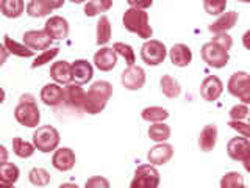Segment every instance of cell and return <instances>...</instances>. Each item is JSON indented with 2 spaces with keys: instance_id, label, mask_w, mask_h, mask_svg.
Listing matches in <instances>:
<instances>
[{
  "instance_id": "cell-1",
  "label": "cell",
  "mask_w": 250,
  "mask_h": 188,
  "mask_svg": "<svg viewBox=\"0 0 250 188\" xmlns=\"http://www.w3.org/2000/svg\"><path fill=\"white\" fill-rule=\"evenodd\" d=\"M111 94H113V85L109 82L99 80L96 83H92L88 93H86L83 112H86L88 115H99L100 112H104Z\"/></svg>"
},
{
  "instance_id": "cell-2",
  "label": "cell",
  "mask_w": 250,
  "mask_h": 188,
  "mask_svg": "<svg viewBox=\"0 0 250 188\" xmlns=\"http://www.w3.org/2000/svg\"><path fill=\"white\" fill-rule=\"evenodd\" d=\"M122 24L125 30H128L130 33H135L143 39H150L153 35V30L148 22V13L146 10H139V8H128L124 13Z\"/></svg>"
},
{
  "instance_id": "cell-3",
  "label": "cell",
  "mask_w": 250,
  "mask_h": 188,
  "mask_svg": "<svg viewBox=\"0 0 250 188\" xmlns=\"http://www.w3.org/2000/svg\"><path fill=\"white\" fill-rule=\"evenodd\" d=\"M14 118L23 127H38L39 121H41V112H39L38 104L31 94L22 96L19 104L14 108Z\"/></svg>"
},
{
  "instance_id": "cell-4",
  "label": "cell",
  "mask_w": 250,
  "mask_h": 188,
  "mask_svg": "<svg viewBox=\"0 0 250 188\" xmlns=\"http://www.w3.org/2000/svg\"><path fill=\"white\" fill-rule=\"evenodd\" d=\"M60 132L52 125H41L33 133V144L42 154H49L57 151L60 144Z\"/></svg>"
},
{
  "instance_id": "cell-5",
  "label": "cell",
  "mask_w": 250,
  "mask_h": 188,
  "mask_svg": "<svg viewBox=\"0 0 250 188\" xmlns=\"http://www.w3.org/2000/svg\"><path fill=\"white\" fill-rule=\"evenodd\" d=\"M227 90L231 96L242 100V104L250 105V75L247 72L244 70L234 72L227 83Z\"/></svg>"
},
{
  "instance_id": "cell-6",
  "label": "cell",
  "mask_w": 250,
  "mask_h": 188,
  "mask_svg": "<svg viewBox=\"0 0 250 188\" xmlns=\"http://www.w3.org/2000/svg\"><path fill=\"white\" fill-rule=\"evenodd\" d=\"M227 152L234 162H241L244 169L250 172V140L246 137L231 138L227 144Z\"/></svg>"
},
{
  "instance_id": "cell-7",
  "label": "cell",
  "mask_w": 250,
  "mask_h": 188,
  "mask_svg": "<svg viewBox=\"0 0 250 188\" xmlns=\"http://www.w3.org/2000/svg\"><path fill=\"white\" fill-rule=\"evenodd\" d=\"M160 185V172L155 164H141L135 171L130 187L131 188H156Z\"/></svg>"
},
{
  "instance_id": "cell-8",
  "label": "cell",
  "mask_w": 250,
  "mask_h": 188,
  "mask_svg": "<svg viewBox=\"0 0 250 188\" xmlns=\"http://www.w3.org/2000/svg\"><path fill=\"white\" fill-rule=\"evenodd\" d=\"M167 49L161 41L156 39H147L144 46L141 47V58L148 66H158L166 60Z\"/></svg>"
},
{
  "instance_id": "cell-9",
  "label": "cell",
  "mask_w": 250,
  "mask_h": 188,
  "mask_svg": "<svg viewBox=\"0 0 250 188\" xmlns=\"http://www.w3.org/2000/svg\"><path fill=\"white\" fill-rule=\"evenodd\" d=\"M202 58L208 66L214 69H222L229 65L230 55L227 50H224L222 47H219L217 44L211 41L202 46Z\"/></svg>"
},
{
  "instance_id": "cell-10",
  "label": "cell",
  "mask_w": 250,
  "mask_h": 188,
  "mask_svg": "<svg viewBox=\"0 0 250 188\" xmlns=\"http://www.w3.org/2000/svg\"><path fill=\"white\" fill-rule=\"evenodd\" d=\"M121 82L128 91H138L146 85V70L136 65L128 66L122 72Z\"/></svg>"
},
{
  "instance_id": "cell-11",
  "label": "cell",
  "mask_w": 250,
  "mask_h": 188,
  "mask_svg": "<svg viewBox=\"0 0 250 188\" xmlns=\"http://www.w3.org/2000/svg\"><path fill=\"white\" fill-rule=\"evenodd\" d=\"M22 41L25 46H28L30 49L44 52L52 46L53 39L45 33V30H30L23 33Z\"/></svg>"
},
{
  "instance_id": "cell-12",
  "label": "cell",
  "mask_w": 250,
  "mask_h": 188,
  "mask_svg": "<svg viewBox=\"0 0 250 188\" xmlns=\"http://www.w3.org/2000/svg\"><path fill=\"white\" fill-rule=\"evenodd\" d=\"M75 163H77V157L70 147H60L53 152L52 164L55 169L66 172L72 169L75 166Z\"/></svg>"
},
{
  "instance_id": "cell-13",
  "label": "cell",
  "mask_w": 250,
  "mask_h": 188,
  "mask_svg": "<svg viewBox=\"0 0 250 188\" xmlns=\"http://www.w3.org/2000/svg\"><path fill=\"white\" fill-rule=\"evenodd\" d=\"M44 30L52 39H66L69 35V22L61 16H50L44 24Z\"/></svg>"
},
{
  "instance_id": "cell-14",
  "label": "cell",
  "mask_w": 250,
  "mask_h": 188,
  "mask_svg": "<svg viewBox=\"0 0 250 188\" xmlns=\"http://www.w3.org/2000/svg\"><path fill=\"white\" fill-rule=\"evenodd\" d=\"M224 91V83L216 75H209L200 85V96L207 102H214L221 97Z\"/></svg>"
},
{
  "instance_id": "cell-15",
  "label": "cell",
  "mask_w": 250,
  "mask_h": 188,
  "mask_svg": "<svg viewBox=\"0 0 250 188\" xmlns=\"http://www.w3.org/2000/svg\"><path fill=\"white\" fill-rule=\"evenodd\" d=\"M94 65L102 72L113 70L117 65V53L113 47H102L100 50L94 55Z\"/></svg>"
},
{
  "instance_id": "cell-16",
  "label": "cell",
  "mask_w": 250,
  "mask_h": 188,
  "mask_svg": "<svg viewBox=\"0 0 250 188\" xmlns=\"http://www.w3.org/2000/svg\"><path fill=\"white\" fill-rule=\"evenodd\" d=\"M41 100L47 107H58L64 104V88H61L60 83H47L41 90Z\"/></svg>"
},
{
  "instance_id": "cell-17",
  "label": "cell",
  "mask_w": 250,
  "mask_h": 188,
  "mask_svg": "<svg viewBox=\"0 0 250 188\" xmlns=\"http://www.w3.org/2000/svg\"><path fill=\"white\" fill-rule=\"evenodd\" d=\"M84 99H86V91L82 88L80 85H66L64 88V104L69 108H74L77 112L84 108Z\"/></svg>"
},
{
  "instance_id": "cell-18",
  "label": "cell",
  "mask_w": 250,
  "mask_h": 188,
  "mask_svg": "<svg viewBox=\"0 0 250 188\" xmlns=\"http://www.w3.org/2000/svg\"><path fill=\"white\" fill-rule=\"evenodd\" d=\"M172 157H174V147L167 143H158L150 149V152L147 154V159L155 166L160 164H166Z\"/></svg>"
},
{
  "instance_id": "cell-19",
  "label": "cell",
  "mask_w": 250,
  "mask_h": 188,
  "mask_svg": "<svg viewBox=\"0 0 250 188\" xmlns=\"http://www.w3.org/2000/svg\"><path fill=\"white\" fill-rule=\"evenodd\" d=\"M239 19V14L236 11H227V13H222L219 18L213 22L209 24L208 30L211 33H225V31L231 30L234 25H236V22Z\"/></svg>"
},
{
  "instance_id": "cell-20",
  "label": "cell",
  "mask_w": 250,
  "mask_h": 188,
  "mask_svg": "<svg viewBox=\"0 0 250 188\" xmlns=\"http://www.w3.org/2000/svg\"><path fill=\"white\" fill-rule=\"evenodd\" d=\"M169 58L177 68H186L192 61V50L186 44H174L169 50Z\"/></svg>"
},
{
  "instance_id": "cell-21",
  "label": "cell",
  "mask_w": 250,
  "mask_h": 188,
  "mask_svg": "<svg viewBox=\"0 0 250 188\" xmlns=\"http://www.w3.org/2000/svg\"><path fill=\"white\" fill-rule=\"evenodd\" d=\"M94 75L92 65L86 60H75L72 63V80L78 85H84L91 82Z\"/></svg>"
},
{
  "instance_id": "cell-22",
  "label": "cell",
  "mask_w": 250,
  "mask_h": 188,
  "mask_svg": "<svg viewBox=\"0 0 250 188\" xmlns=\"http://www.w3.org/2000/svg\"><path fill=\"white\" fill-rule=\"evenodd\" d=\"M50 77L60 85H69L72 82V65L67 61H57L50 68Z\"/></svg>"
},
{
  "instance_id": "cell-23",
  "label": "cell",
  "mask_w": 250,
  "mask_h": 188,
  "mask_svg": "<svg viewBox=\"0 0 250 188\" xmlns=\"http://www.w3.org/2000/svg\"><path fill=\"white\" fill-rule=\"evenodd\" d=\"M217 141V127L214 124H208L203 127L199 137V146L203 152H209L213 151Z\"/></svg>"
},
{
  "instance_id": "cell-24",
  "label": "cell",
  "mask_w": 250,
  "mask_h": 188,
  "mask_svg": "<svg viewBox=\"0 0 250 188\" xmlns=\"http://www.w3.org/2000/svg\"><path fill=\"white\" fill-rule=\"evenodd\" d=\"M19 180V168L14 163L5 162L0 164V185L13 187Z\"/></svg>"
},
{
  "instance_id": "cell-25",
  "label": "cell",
  "mask_w": 250,
  "mask_h": 188,
  "mask_svg": "<svg viewBox=\"0 0 250 188\" xmlns=\"http://www.w3.org/2000/svg\"><path fill=\"white\" fill-rule=\"evenodd\" d=\"M0 10L2 14L8 19H18L25 11V3L23 0H2L0 2Z\"/></svg>"
},
{
  "instance_id": "cell-26",
  "label": "cell",
  "mask_w": 250,
  "mask_h": 188,
  "mask_svg": "<svg viewBox=\"0 0 250 188\" xmlns=\"http://www.w3.org/2000/svg\"><path fill=\"white\" fill-rule=\"evenodd\" d=\"M3 46L6 47V50L10 52L11 55H16V57H21V58H30L35 55V50L30 49L28 46L25 44H19L16 43L14 39H11L8 35L3 36Z\"/></svg>"
},
{
  "instance_id": "cell-27",
  "label": "cell",
  "mask_w": 250,
  "mask_h": 188,
  "mask_svg": "<svg viewBox=\"0 0 250 188\" xmlns=\"http://www.w3.org/2000/svg\"><path fill=\"white\" fill-rule=\"evenodd\" d=\"M113 6V0H91L84 5V16L86 18H94L102 13H106Z\"/></svg>"
},
{
  "instance_id": "cell-28",
  "label": "cell",
  "mask_w": 250,
  "mask_h": 188,
  "mask_svg": "<svg viewBox=\"0 0 250 188\" xmlns=\"http://www.w3.org/2000/svg\"><path fill=\"white\" fill-rule=\"evenodd\" d=\"M96 43L97 46H105L111 39V22L106 16H100V19L97 22V31H96Z\"/></svg>"
},
{
  "instance_id": "cell-29",
  "label": "cell",
  "mask_w": 250,
  "mask_h": 188,
  "mask_svg": "<svg viewBox=\"0 0 250 188\" xmlns=\"http://www.w3.org/2000/svg\"><path fill=\"white\" fill-rule=\"evenodd\" d=\"M160 85H161V91L166 97L169 99H175L180 96V93H182V88H180V83L175 80L174 77L170 75H163L161 80H160Z\"/></svg>"
},
{
  "instance_id": "cell-30",
  "label": "cell",
  "mask_w": 250,
  "mask_h": 188,
  "mask_svg": "<svg viewBox=\"0 0 250 188\" xmlns=\"http://www.w3.org/2000/svg\"><path fill=\"white\" fill-rule=\"evenodd\" d=\"M148 137L156 143H164L170 138V127L164 122H153L148 127Z\"/></svg>"
},
{
  "instance_id": "cell-31",
  "label": "cell",
  "mask_w": 250,
  "mask_h": 188,
  "mask_svg": "<svg viewBox=\"0 0 250 188\" xmlns=\"http://www.w3.org/2000/svg\"><path fill=\"white\" fill-rule=\"evenodd\" d=\"M141 116L147 122H163L169 118V112L163 107H147L143 110Z\"/></svg>"
},
{
  "instance_id": "cell-32",
  "label": "cell",
  "mask_w": 250,
  "mask_h": 188,
  "mask_svg": "<svg viewBox=\"0 0 250 188\" xmlns=\"http://www.w3.org/2000/svg\"><path fill=\"white\" fill-rule=\"evenodd\" d=\"M52 13V8L47 5L44 0H30L27 5V14L30 18H45Z\"/></svg>"
},
{
  "instance_id": "cell-33",
  "label": "cell",
  "mask_w": 250,
  "mask_h": 188,
  "mask_svg": "<svg viewBox=\"0 0 250 188\" xmlns=\"http://www.w3.org/2000/svg\"><path fill=\"white\" fill-rule=\"evenodd\" d=\"M35 149L36 146L28 143V141L22 140L21 137H16L13 140V152L19 157V159H28L35 154Z\"/></svg>"
},
{
  "instance_id": "cell-34",
  "label": "cell",
  "mask_w": 250,
  "mask_h": 188,
  "mask_svg": "<svg viewBox=\"0 0 250 188\" xmlns=\"http://www.w3.org/2000/svg\"><path fill=\"white\" fill-rule=\"evenodd\" d=\"M28 179L35 187H45L50 184V174L44 168H33L28 172Z\"/></svg>"
},
{
  "instance_id": "cell-35",
  "label": "cell",
  "mask_w": 250,
  "mask_h": 188,
  "mask_svg": "<svg viewBox=\"0 0 250 188\" xmlns=\"http://www.w3.org/2000/svg\"><path fill=\"white\" fill-rule=\"evenodd\" d=\"M113 49L116 50L117 55H121V57L125 60L128 66H133L136 61V55H135V50H133V47L125 44V43H114L113 44Z\"/></svg>"
},
{
  "instance_id": "cell-36",
  "label": "cell",
  "mask_w": 250,
  "mask_h": 188,
  "mask_svg": "<svg viewBox=\"0 0 250 188\" xmlns=\"http://www.w3.org/2000/svg\"><path fill=\"white\" fill-rule=\"evenodd\" d=\"M58 53H60V47H49L47 50L41 52V55H38V57L35 58V61L31 63V68L36 69V68L44 66L45 63H50Z\"/></svg>"
},
{
  "instance_id": "cell-37",
  "label": "cell",
  "mask_w": 250,
  "mask_h": 188,
  "mask_svg": "<svg viewBox=\"0 0 250 188\" xmlns=\"http://www.w3.org/2000/svg\"><path fill=\"white\" fill-rule=\"evenodd\" d=\"M203 8L211 16H219L225 13L227 0H203Z\"/></svg>"
},
{
  "instance_id": "cell-38",
  "label": "cell",
  "mask_w": 250,
  "mask_h": 188,
  "mask_svg": "<svg viewBox=\"0 0 250 188\" xmlns=\"http://www.w3.org/2000/svg\"><path fill=\"white\" fill-rule=\"evenodd\" d=\"M221 187L222 188H230V187H244V177H242L239 172L231 171L227 172L221 180Z\"/></svg>"
},
{
  "instance_id": "cell-39",
  "label": "cell",
  "mask_w": 250,
  "mask_h": 188,
  "mask_svg": "<svg viewBox=\"0 0 250 188\" xmlns=\"http://www.w3.org/2000/svg\"><path fill=\"white\" fill-rule=\"evenodd\" d=\"M249 112H250V110L247 108V104H241V105H234L230 110L229 115H230L231 121H244V119H247Z\"/></svg>"
},
{
  "instance_id": "cell-40",
  "label": "cell",
  "mask_w": 250,
  "mask_h": 188,
  "mask_svg": "<svg viewBox=\"0 0 250 188\" xmlns=\"http://www.w3.org/2000/svg\"><path fill=\"white\" fill-rule=\"evenodd\" d=\"M213 43L217 44L219 47H222L224 50L229 52V50L231 49V46H233V39H231V36L225 31V33H216L214 38H213Z\"/></svg>"
},
{
  "instance_id": "cell-41",
  "label": "cell",
  "mask_w": 250,
  "mask_h": 188,
  "mask_svg": "<svg viewBox=\"0 0 250 188\" xmlns=\"http://www.w3.org/2000/svg\"><path fill=\"white\" fill-rule=\"evenodd\" d=\"M229 125L233 129V130H236L239 135L242 137H246L250 140V122H242V121H231L229 122Z\"/></svg>"
},
{
  "instance_id": "cell-42",
  "label": "cell",
  "mask_w": 250,
  "mask_h": 188,
  "mask_svg": "<svg viewBox=\"0 0 250 188\" xmlns=\"http://www.w3.org/2000/svg\"><path fill=\"white\" fill-rule=\"evenodd\" d=\"M84 187L86 188H108L109 187V180H106L105 177H100V176H97V177H91V179H88L86 180V184H84Z\"/></svg>"
},
{
  "instance_id": "cell-43",
  "label": "cell",
  "mask_w": 250,
  "mask_h": 188,
  "mask_svg": "<svg viewBox=\"0 0 250 188\" xmlns=\"http://www.w3.org/2000/svg\"><path fill=\"white\" fill-rule=\"evenodd\" d=\"M127 3L131 6V8H139V10H147V8H150L153 0H127Z\"/></svg>"
},
{
  "instance_id": "cell-44",
  "label": "cell",
  "mask_w": 250,
  "mask_h": 188,
  "mask_svg": "<svg viewBox=\"0 0 250 188\" xmlns=\"http://www.w3.org/2000/svg\"><path fill=\"white\" fill-rule=\"evenodd\" d=\"M44 2L49 5L52 10H58V8H61L66 3V0H44Z\"/></svg>"
},
{
  "instance_id": "cell-45",
  "label": "cell",
  "mask_w": 250,
  "mask_h": 188,
  "mask_svg": "<svg viewBox=\"0 0 250 188\" xmlns=\"http://www.w3.org/2000/svg\"><path fill=\"white\" fill-rule=\"evenodd\" d=\"M242 46H244L247 50H250V30H247L244 36H242Z\"/></svg>"
},
{
  "instance_id": "cell-46",
  "label": "cell",
  "mask_w": 250,
  "mask_h": 188,
  "mask_svg": "<svg viewBox=\"0 0 250 188\" xmlns=\"http://www.w3.org/2000/svg\"><path fill=\"white\" fill-rule=\"evenodd\" d=\"M0 151H2V163H5L6 162V149H5V146H2V147H0Z\"/></svg>"
},
{
  "instance_id": "cell-47",
  "label": "cell",
  "mask_w": 250,
  "mask_h": 188,
  "mask_svg": "<svg viewBox=\"0 0 250 188\" xmlns=\"http://www.w3.org/2000/svg\"><path fill=\"white\" fill-rule=\"evenodd\" d=\"M69 2H72V3H84L86 0H69Z\"/></svg>"
},
{
  "instance_id": "cell-48",
  "label": "cell",
  "mask_w": 250,
  "mask_h": 188,
  "mask_svg": "<svg viewBox=\"0 0 250 188\" xmlns=\"http://www.w3.org/2000/svg\"><path fill=\"white\" fill-rule=\"evenodd\" d=\"M238 2H242V3H250V0H238Z\"/></svg>"
},
{
  "instance_id": "cell-49",
  "label": "cell",
  "mask_w": 250,
  "mask_h": 188,
  "mask_svg": "<svg viewBox=\"0 0 250 188\" xmlns=\"http://www.w3.org/2000/svg\"><path fill=\"white\" fill-rule=\"evenodd\" d=\"M247 119H249V122H250V112H249V116H247Z\"/></svg>"
}]
</instances>
